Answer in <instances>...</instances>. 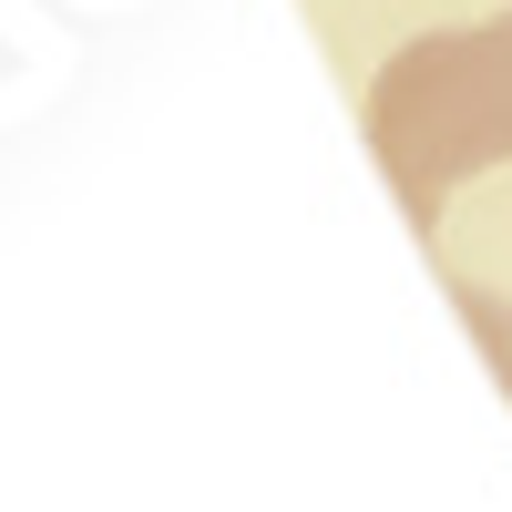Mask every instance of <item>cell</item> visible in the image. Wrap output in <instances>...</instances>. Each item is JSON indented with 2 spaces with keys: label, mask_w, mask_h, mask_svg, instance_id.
<instances>
[{
  "label": "cell",
  "mask_w": 512,
  "mask_h": 512,
  "mask_svg": "<svg viewBox=\"0 0 512 512\" xmlns=\"http://www.w3.org/2000/svg\"><path fill=\"white\" fill-rule=\"evenodd\" d=\"M359 123H369V154L390 175L400 216L420 236H441V205L472 175L512 164V11L400 41L369 72Z\"/></svg>",
  "instance_id": "1"
},
{
  "label": "cell",
  "mask_w": 512,
  "mask_h": 512,
  "mask_svg": "<svg viewBox=\"0 0 512 512\" xmlns=\"http://www.w3.org/2000/svg\"><path fill=\"white\" fill-rule=\"evenodd\" d=\"M461 318L482 328V349H492V369H502V390H512V308H502V297H482V287H461Z\"/></svg>",
  "instance_id": "2"
}]
</instances>
